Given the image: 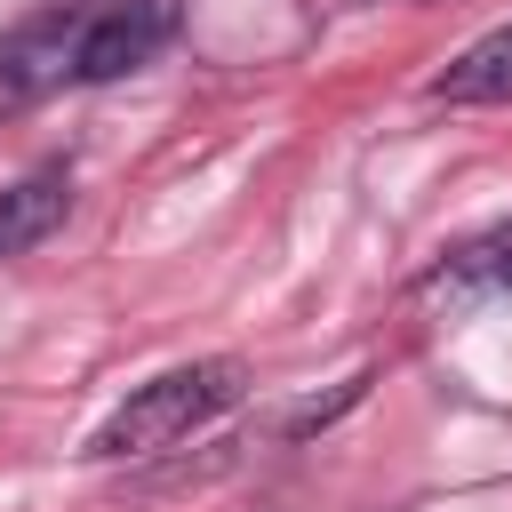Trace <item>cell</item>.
I'll list each match as a JSON object with an SVG mask.
<instances>
[{
    "label": "cell",
    "mask_w": 512,
    "mask_h": 512,
    "mask_svg": "<svg viewBox=\"0 0 512 512\" xmlns=\"http://www.w3.org/2000/svg\"><path fill=\"white\" fill-rule=\"evenodd\" d=\"M64 208H72V168H32V176H16V184L0 192V264L24 256V248H40V240L64 224Z\"/></svg>",
    "instance_id": "4"
},
{
    "label": "cell",
    "mask_w": 512,
    "mask_h": 512,
    "mask_svg": "<svg viewBox=\"0 0 512 512\" xmlns=\"http://www.w3.org/2000/svg\"><path fill=\"white\" fill-rule=\"evenodd\" d=\"M424 296H448V304H512V216L472 232L464 248H448L432 272H424Z\"/></svg>",
    "instance_id": "3"
},
{
    "label": "cell",
    "mask_w": 512,
    "mask_h": 512,
    "mask_svg": "<svg viewBox=\"0 0 512 512\" xmlns=\"http://www.w3.org/2000/svg\"><path fill=\"white\" fill-rule=\"evenodd\" d=\"M80 24H88V0H56V8L24 16L16 32H0V120L32 112L40 96H56L80 72Z\"/></svg>",
    "instance_id": "2"
},
{
    "label": "cell",
    "mask_w": 512,
    "mask_h": 512,
    "mask_svg": "<svg viewBox=\"0 0 512 512\" xmlns=\"http://www.w3.org/2000/svg\"><path fill=\"white\" fill-rule=\"evenodd\" d=\"M432 104H512V24L448 56V72H432Z\"/></svg>",
    "instance_id": "5"
},
{
    "label": "cell",
    "mask_w": 512,
    "mask_h": 512,
    "mask_svg": "<svg viewBox=\"0 0 512 512\" xmlns=\"http://www.w3.org/2000/svg\"><path fill=\"white\" fill-rule=\"evenodd\" d=\"M240 392H248V368H240L232 352L160 368L152 384H136V392L96 424L88 456H152V448H176V440H192L200 424H216Z\"/></svg>",
    "instance_id": "1"
}]
</instances>
